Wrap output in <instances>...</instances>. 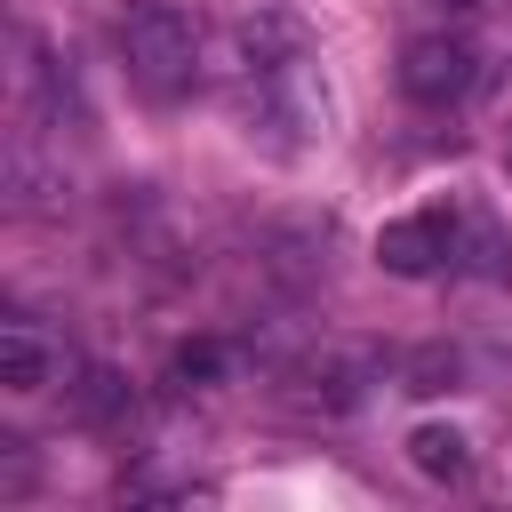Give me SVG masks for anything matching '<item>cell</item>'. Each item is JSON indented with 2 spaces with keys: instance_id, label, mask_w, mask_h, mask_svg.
Wrapping results in <instances>:
<instances>
[{
  "instance_id": "cell-2",
  "label": "cell",
  "mask_w": 512,
  "mask_h": 512,
  "mask_svg": "<svg viewBox=\"0 0 512 512\" xmlns=\"http://www.w3.org/2000/svg\"><path fill=\"white\" fill-rule=\"evenodd\" d=\"M120 56H128V80H136L144 96L176 104V96H192V80H200V24H192L176 0H136V8L120 16Z\"/></svg>"
},
{
  "instance_id": "cell-7",
  "label": "cell",
  "mask_w": 512,
  "mask_h": 512,
  "mask_svg": "<svg viewBox=\"0 0 512 512\" xmlns=\"http://www.w3.org/2000/svg\"><path fill=\"white\" fill-rule=\"evenodd\" d=\"M456 256H464L480 280H504V272H512V240H504L496 216H456Z\"/></svg>"
},
{
  "instance_id": "cell-1",
  "label": "cell",
  "mask_w": 512,
  "mask_h": 512,
  "mask_svg": "<svg viewBox=\"0 0 512 512\" xmlns=\"http://www.w3.org/2000/svg\"><path fill=\"white\" fill-rule=\"evenodd\" d=\"M232 88H240L248 136H264L272 152H304L312 136H328V80H320L312 48L264 56V64H232Z\"/></svg>"
},
{
  "instance_id": "cell-8",
  "label": "cell",
  "mask_w": 512,
  "mask_h": 512,
  "mask_svg": "<svg viewBox=\"0 0 512 512\" xmlns=\"http://www.w3.org/2000/svg\"><path fill=\"white\" fill-rule=\"evenodd\" d=\"M224 360H232L224 344H184V352H176V376H184V384H208V376H224Z\"/></svg>"
},
{
  "instance_id": "cell-3",
  "label": "cell",
  "mask_w": 512,
  "mask_h": 512,
  "mask_svg": "<svg viewBox=\"0 0 512 512\" xmlns=\"http://www.w3.org/2000/svg\"><path fill=\"white\" fill-rule=\"evenodd\" d=\"M472 80H480L472 40L432 32V40H408V48H400V88H408L416 104H464V96H472Z\"/></svg>"
},
{
  "instance_id": "cell-6",
  "label": "cell",
  "mask_w": 512,
  "mask_h": 512,
  "mask_svg": "<svg viewBox=\"0 0 512 512\" xmlns=\"http://www.w3.org/2000/svg\"><path fill=\"white\" fill-rule=\"evenodd\" d=\"M408 464H416L424 480H448V488H456V480H472V440H464L456 424H416V432H408Z\"/></svg>"
},
{
  "instance_id": "cell-5",
  "label": "cell",
  "mask_w": 512,
  "mask_h": 512,
  "mask_svg": "<svg viewBox=\"0 0 512 512\" xmlns=\"http://www.w3.org/2000/svg\"><path fill=\"white\" fill-rule=\"evenodd\" d=\"M56 344H48V328L40 320H0V384L8 392H40L48 376H56Z\"/></svg>"
},
{
  "instance_id": "cell-4",
  "label": "cell",
  "mask_w": 512,
  "mask_h": 512,
  "mask_svg": "<svg viewBox=\"0 0 512 512\" xmlns=\"http://www.w3.org/2000/svg\"><path fill=\"white\" fill-rule=\"evenodd\" d=\"M448 256H456V216H448V208H416V216H392V224L376 232V264L400 272V280H424V272H440Z\"/></svg>"
},
{
  "instance_id": "cell-9",
  "label": "cell",
  "mask_w": 512,
  "mask_h": 512,
  "mask_svg": "<svg viewBox=\"0 0 512 512\" xmlns=\"http://www.w3.org/2000/svg\"><path fill=\"white\" fill-rule=\"evenodd\" d=\"M440 8H480V0H440Z\"/></svg>"
}]
</instances>
